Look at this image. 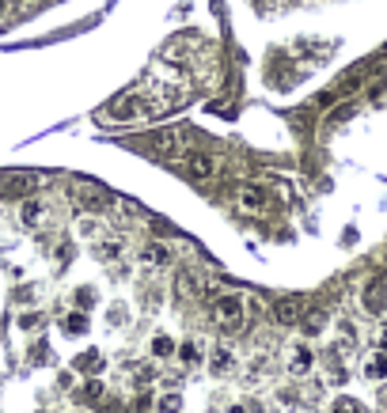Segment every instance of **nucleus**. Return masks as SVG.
Listing matches in <instances>:
<instances>
[{
  "mask_svg": "<svg viewBox=\"0 0 387 413\" xmlns=\"http://www.w3.org/2000/svg\"><path fill=\"white\" fill-rule=\"evenodd\" d=\"M76 364H80V368H99V357H95V353H84Z\"/></svg>",
  "mask_w": 387,
  "mask_h": 413,
  "instance_id": "obj_27",
  "label": "nucleus"
},
{
  "mask_svg": "<svg viewBox=\"0 0 387 413\" xmlns=\"http://www.w3.org/2000/svg\"><path fill=\"white\" fill-rule=\"evenodd\" d=\"M330 413H364V410H361L357 398H338V402L330 405Z\"/></svg>",
  "mask_w": 387,
  "mask_h": 413,
  "instance_id": "obj_18",
  "label": "nucleus"
},
{
  "mask_svg": "<svg viewBox=\"0 0 387 413\" xmlns=\"http://www.w3.org/2000/svg\"><path fill=\"white\" fill-rule=\"evenodd\" d=\"M300 315H304V300H300V296H281V300L273 303V323L277 326H297Z\"/></svg>",
  "mask_w": 387,
  "mask_h": 413,
  "instance_id": "obj_8",
  "label": "nucleus"
},
{
  "mask_svg": "<svg viewBox=\"0 0 387 413\" xmlns=\"http://www.w3.org/2000/svg\"><path fill=\"white\" fill-rule=\"evenodd\" d=\"M179 405H182L179 395H164V398H160V410H164V413H179Z\"/></svg>",
  "mask_w": 387,
  "mask_h": 413,
  "instance_id": "obj_23",
  "label": "nucleus"
},
{
  "mask_svg": "<svg viewBox=\"0 0 387 413\" xmlns=\"http://www.w3.org/2000/svg\"><path fill=\"white\" fill-rule=\"evenodd\" d=\"M68 258H73V247L61 243V247H58V269H65V266H68Z\"/></svg>",
  "mask_w": 387,
  "mask_h": 413,
  "instance_id": "obj_25",
  "label": "nucleus"
},
{
  "mask_svg": "<svg viewBox=\"0 0 387 413\" xmlns=\"http://www.w3.org/2000/svg\"><path fill=\"white\" fill-rule=\"evenodd\" d=\"M34 186V175H8V179L0 182V194L4 197H27Z\"/></svg>",
  "mask_w": 387,
  "mask_h": 413,
  "instance_id": "obj_11",
  "label": "nucleus"
},
{
  "mask_svg": "<svg viewBox=\"0 0 387 413\" xmlns=\"http://www.w3.org/2000/svg\"><path fill=\"white\" fill-rule=\"evenodd\" d=\"M99 254H103V258H118V254H122V239H103Z\"/></svg>",
  "mask_w": 387,
  "mask_h": 413,
  "instance_id": "obj_20",
  "label": "nucleus"
},
{
  "mask_svg": "<svg viewBox=\"0 0 387 413\" xmlns=\"http://www.w3.org/2000/svg\"><path fill=\"white\" fill-rule=\"evenodd\" d=\"M140 262H145V266H167V262H171V251H167L164 243H145Z\"/></svg>",
  "mask_w": 387,
  "mask_h": 413,
  "instance_id": "obj_13",
  "label": "nucleus"
},
{
  "mask_svg": "<svg viewBox=\"0 0 387 413\" xmlns=\"http://www.w3.org/2000/svg\"><path fill=\"white\" fill-rule=\"evenodd\" d=\"M300 323H304V330H308V334H319L323 326H327V311H323V308L304 311V315H300Z\"/></svg>",
  "mask_w": 387,
  "mask_h": 413,
  "instance_id": "obj_14",
  "label": "nucleus"
},
{
  "mask_svg": "<svg viewBox=\"0 0 387 413\" xmlns=\"http://www.w3.org/2000/svg\"><path fill=\"white\" fill-rule=\"evenodd\" d=\"M27 4H42V0H27Z\"/></svg>",
  "mask_w": 387,
  "mask_h": 413,
  "instance_id": "obj_35",
  "label": "nucleus"
},
{
  "mask_svg": "<svg viewBox=\"0 0 387 413\" xmlns=\"http://www.w3.org/2000/svg\"><path fill=\"white\" fill-rule=\"evenodd\" d=\"M61 330L73 334V338H76V334H88V315H84V311H73V315L61 323Z\"/></svg>",
  "mask_w": 387,
  "mask_h": 413,
  "instance_id": "obj_16",
  "label": "nucleus"
},
{
  "mask_svg": "<svg viewBox=\"0 0 387 413\" xmlns=\"http://www.w3.org/2000/svg\"><path fill=\"white\" fill-rule=\"evenodd\" d=\"M73 201L80 205V209H88V212H107L110 205H114L107 190L91 186V182H73Z\"/></svg>",
  "mask_w": 387,
  "mask_h": 413,
  "instance_id": "obj_4",
  "label": "nucleus"
},
{
  "mask_svg": "<svg viewBox=\"0 0 387 413\" xmlns=\"http://www.w3.org/2000/svg\"><path fill=\"white\" fill-rule=\"evenodd\" d=\"M76 303H80V308H91V303H95V288H88V284L76 288Z\"/></svg>",
  "mask_w": 387,
  "mask_h": 413,
  "instance_id": "obj_24",
  "label": "nucleus"
},
{
  "mask_svg": "<svg viewBox=\"0 0 387 413\" xmlns=\"http://www.w3.org/2000/svg\"><path fill=\"white\" fill-rule=\"evenodd\" d=\"M84 395H88V398H99V395H103V383H99V379H91L88 387H84Z\"/></svg>",
  "mask_w": 387,
  "mask_h": 413,
  "instance_id": "obj_28",
  "label": "nucleus"
},
{
  "mask_svg": "<svg viewBox=\"0 0 387 413\" xmlns=\"http://www.w3.org/2000/svg\"><path fill=\"white\" fill-rule=\"evenodd\" d=\"M379 57H387V46H384V49H379Z\"/></svg>",
  "mask_w": 387,
  "mask_h": 413,
  "instance_id": "obj_34",
  "label": "nucleus"
},
{
  "mask_svg": "<svg viewBox=\"0 0 387 413\" xmlns=\"http://www.w3.org/2000/svg\"><path fill=\"white\" fill-rule=\"evenodd\" d=\"M46 357H50V353H46V345H34V353H31V364H42Z\"/></svg>",
  "mask_w": 387,
  "mask_h": 413,
  "instance_id": "obj_30",
  "label": "nucleus"
},
{
  "mask_svg": "<svg viewBox=\"0 0 387 413\" xmlns=\"http://www.w3.org/2000/svg\"><path fill=\"white\" fill-rule=\"evenodd\" d=\"M361 308H364V315H384L387 311V281H369L364 284Z\"/></svg>",
  "mask_w": 387,
  "mask_h": 413,
  "instance_id": "obj_7",
  "label": "nucleus"
},
{
  "mask_svg": "<svg viewBox=\"0 0 387 413\" xmlns=\"http://www.w3.org/2000/svg\"><path fill=\"white\" fill-rule=\"evenodd\" d=\"M175 353V341L167 338V334H156V338H152V357H160V360H167Z\"/></svg>",
  "mask_w": 387,
  "mask_h": 413,
  "instance_id": "obj_17",
  "label": "nucleus"
},
{
  "mask_svg": "<svg viewBox=\"0 0 387 413\" xmlns=\"http://www.w3.org/2000/svg\"><path fill=\"white\" fill-rule=\"evenodd\" d=\"M243 296L239 292H228V296H221V300L213 303V323L221 326V330H239L243 326Z\"/></svg>",
  "mask_w": 387,
  "mask_h": 413,
  "instance_id": "obj_1",
  "label": "nucleus"
},
{
  "mask_svg": "<svg viewBox=\"0 0 387 413\" xmlns=\"http://www.w3.org/2000/svg\"><path fill=\"white\" fill-rule=\"evenodd\" d=\"M179 292H182V296L198 292V277H194V273H179Z\"/></svg>",
  "mask_w": 387,
  "mask_h": 413,
  "instance_id": "obj_22",
  "label": "nucleus"
},
{
  "mask_svg": "<svg viewBox=\"0 0 387 413\" xmlns=\"http://www.w3.org/2000/svg\"><path fill=\"white\" fill-rule=\"evenodd\" d=\"M364 379H372V383H384L387 379V353H384V349L372 353V357L364 360Z\"/></svg>",
  "mask_w": 387,
  "mask_h": 413,
  "instance_id": "obj_12",
  "label": "nucleus"
},
{
  "mask_svg": "<svg viewBox=\"0 0 387 413\" xmlns=\"http://www.w3.org/2000/svg\"><path fill=\"white\" fill-rule=\"evenodd\" d=\"M232 368H236V353H232L228 345H213V353H209V372H213V375H228Z\"/></svg>",
  "mask_w": 387,
  "mask_h": 413,
  "instance_id": "obj_10",
  "label": "nucleus"
},
{
  "mask_svg": "<svg viewBox=\"0 0 387 413\" xmlns=\"http://www.w3.org/2000/svg\"><path fill=\"white\" fill-rule=\"evenodd\" d=\"M384 402H387V398H384Z\"/></svg>",
  "mask_w": 387,
  "mask_h": 413,
  "instance_id": "obj_36",
  "label": "nucleus"
},
{
  "mask_svg": "<svg viewBox=\"0 0 387 413\" xmlns=\"http://www.w3.org/2000/svg\"><path fill=\"white\" fill-rule=\"evenodd\" d=\"M38 323H42V318L34 315V311H31V315H23V318H19V326H23V330H34V326H38Z\"/></svg>",
  "mask_w": 387,
  "mask_h": 413,
  "instance_id": "obj_29",
  "label": "nucleus"
},
{
  "mask_svg": "<svg viewBox=\"0 0 387 413\" xmlns=\"http://www.w3.org/2000/svg\"><path fill=\"white\" fill-rule=\"evenodd\" d=\"M50 216H53V209L42 201V197H27L23 209H19V220H23V227H31V231H42V227L50 224Z\"/></svg>",
  "mask_w": 387,
  "mask_h": 413,
  "instance_id": "obj_6",
  "label": "nucleus"
},
{
  "mask_svg": "<svg viewBox=\"0 0 387 413\" xmlns=\"http://www.w3.org/2000/svg\"><path fill=\"white\" fill-rule=\"evenodd\" d=\"M228 413H258V402H236L228 405Z\"/></svg>",
  "mask_w": 387,
  "mask_h": 413,
  "instance_id": "obj_26",
  "label": "nucleus"
},
{
  "mask_svg": "<svg viewBox=\"0 0 387 413\" xmlns=\"http://www.w3.org/2000/svg\"><path fill=\"white\" fill-rule=\"evenodd\" d=\"M182 360H186V364H198V360H201L198 341H182Z\"/></svg>",
  "mask_w": 387,
  "mask_h": 413,
  "instance_id": "obj_19",
  "label": "nucleus"
},
{
  "mask_svg": "<svg viewBox=\"0 0 387 413\" xmlns=\"http://www.w3.org/2000/svg\"><path fill=\"white\" fill-rule=\"evenodd\" d=\"M156 379V372H152V368H137V383H152Z\"/></svg>",
  "mask_w": 387,
  "mask_h": 413,
  "instance_id": "obj_31",
  "label": "nucleus"
},
{
  "mask_svg": "<svg viewBox=\"0 0 387 413\" xmlns=\"http://www.w3.org/2000/svg\"><path fill=\"white\" fill-rule=\"evenodd\" d=\"M129 323V308H125V303H114V308H110V326H125Z\"/></svg>",
  "mask_w": 387,
  "mask_h": 413,
  "instance_id": "obj_21",
  "label": "nucleus"
},
{
  "mask_svg": "<svg viewBox=\"0 0 387 413\" xmlns=\"http://www.w3.org/2000/svg\"><path fill=\"white\" fill-rule=\"evenodd\" d=\"M76 231H80L84 239H99V235H103V220H99V216H80Z\"/></svg>",
  "mask_w": 387,
  "mask_h": 413,
  "instance_id": "obj_15",
  "label": "nucleus"
},
{
  "mask_svg": "<svg viewBox=\"0 0 387 413\" xmlns=\"http://www.w3.org/2000/svg\"><path fill=\"white\" fill-rule=\"evenodd\" d=\"M145 152L164 155V160H179V155L186 152V137H182L179 129H160V133H149V140H145Z\"/></svg>",
  "mask_w": 387,
  "mask_h": 413,
  "instance_id": "obj_2",
  "label": "nucleus"
},
{
  "mask_svg": "<svg viewBox=\"0 0 387 413\" xmlns=\"http://www.w3.org/2000/svg\"><path fill=\"white\" fill-rule=\"evenodd\" d=\"M236 205H239V212H247V216H262V212H270V190L239 186L236 190Z\"/></svg>",
  "mask_w": 387,
  "mask_h": 413,
  "instance_id": "obj_5",
  "label": "nucleus"
},
{
  "mask_svg": "<svg viewBox=\"0 0 387 413\" xmlns=\"http://www.w3.org/2000/svg\"><path fill=\"white\" fill-rule=\"evenodd\" d=\"M376 345H379V349H384V353H387V326H384V330L376 334Z\"/></svg>",
  "mask_w": 387,
  "mask_h": 413,
  "instance_id": "obj_32",
  "label": "nucleus"
},
{
  "mask_svg": "<svg viewBox=\"0 0 387 413\" xmlns=\"http://www.w3.org/2000/svg\"><path fill=\"white\" fill-rule=\"evenodd\" d=\"M179 171H182V179H190V182H209V179H216V160L205 152H182Z\"/></svg>",
  "mask_w": 387,
  "mask_h": 413,
  "instance_id": "obj_3",
  "label": "nucleus"
},
{
  "mask_svg": "<svg viewBox=\"0 0 387 413\" xmlns=\"http://www.w3.org/2000/svg\"><path fill=\"white\" fill-rule=\"evenodd\" d=\"M288 375L292 379H304L308 372L315 368V353H312V345H292V353H288Z\"/></svg>",
  "mask_w": 387,
  "mask_h": 413,
  "instance_id": "obj_9",
  "label": "nucleus"
},
{
  "mask_svg": "<svg viewBox=\"0 0 387 413\" xmlns=\"http://www.w3.org/2000/svg\"><path fill=\"white\" fill-rule=\"evenodd\" d=\"M4 12H8V0H0V16H4Z\"/></svg>",
  "mask_w": 387,
  "mask_h": 413,
  "instance_id": "obj_33",
  "label": "nucleus"
}]
</instances>
